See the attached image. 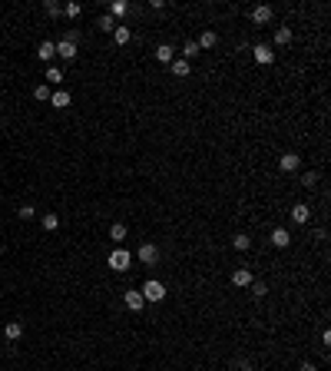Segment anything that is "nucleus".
<instances>
[{"instance_id":"obj_2","label":"nucleus","mask_w":331,"mask_h":371,"mask_svg":"<svg viewBox=\"0 0 331 371\" xmlns=\"http://www.w3.org/2000/svg\"><path fill=\"white\" fill-rule=\"evenodd\" d=\"M139 292H143L146 302H163V298H166V285H163V282H156V278L143 282V289H139Z\"/></svg>"},{"instance_id":"obj_1","label":"nucleus","mask_w":331,"mask_h":371,"mask_svg":"<svg viewBox=\"0 0 331 371\" xmlns=\"http://www.w3.org/2000/svg\"><path fill=\"white\" fill-rule=\"evenodd\" d=\"M109 269L113 272H129L133 269V255L126 249H113L109 252Z\"/></svg>"},{"instance_id":"obj_34","label":"nucleus","mask_w":331,"mask_h":371,"mask_svg":"<svg viewBox=\"0 0 331 371\" xmlns=\"http://www.w3.org/2000/svg\"><path fill=\"white\" fill-rule=\"evenodd\" d=\"M238 371H255V368H252V365H242V368H238Z\"/></svg>"},{"instance_id":"obj_30","label":"nucleus","mask_w":331,"mask_h":371,"mask_svg":"<svg viewBox=\"0 0 331 371\" xmlns=\"http://www.w3.org/2000/svg\"><path fill=\"white\" fill-rule=\"evenodd\" d=\"M265 292H269V289H265V282H252V295H255V298H262Z\"/></svg>"},{"instance_id":"obj_7","label":"nucleus","mask_w":331,"mask_h":371,"mask_svg":"<svg viewBox=\"0 0 331 371\" xmlns=\"http://www.w3.org/2000/svg\"><path fill=\"white\" fill-rule=\"evenodd\" d=\"M136 255H139V262L152 265V262H156V258H159V249L152 246V242H143V246H139V252H136Z\"/></svg>"},{"instance_id":"obj_22","label":"nucleus","mask_w":331,"mask_h":371,"mask_svg":"<svg viewBox=\"0 0 331 371\" xmlns=\"http://www.w3.org/2000/svg\"><path fill=\"white\" fill-rule=\"evenodd\" d=\"M275 43H278V47L292 43V27H278V30H275Z\"/></svg>"},{"instance_id":"obj_20","label":"nucleus","mask_w":331,"mask_h":371,"mask_svg":"<svg viewBox=\"0 0 331 371\" xmlns=\"http://www.w3.org/2000/svg\"><path fill=\"white\" fill-rule=\"evenodd\" d=\"M109 239L113 242H126V226H123V222H113V226H109Z\"/></svg>"},{"instance_id":"obj_16","label":"nucleus","mask_w":331,"mask_h":371,"mask_svg":"<svg viewBox=\"0 0 331 371\" xmlns=\"http://www.w3.org/2000/svg\"><path fill=\"white\" fill-rule=\"evenodd\" d=\"M113 40H116V43L119 47H126V43H129V40H133V30H129V27H116V30H113Z\"/></svg>"},{"instance_id":"obj_15","label":"nucleus","mask_w":331,"mask_h":371,"mask_svg":"<svg viewBox=\"0 0 331 371\" xmlns=\"http://www.w3.org/2000/svg\"><path fill=\"white\" fill-rule=\"evenodd\" d=\"M272 20V7H255V10H252V24H269Z\"/></svg>"},{"instance_id":"obj_6","label":"nucleus","mask_w":331,"mask_h":371,"mask_svg":"<svg viewBox=\"0 0 331 371\" xmlns=\"http://www.w3.org/2000/svg\"><path fill=\"white\" fill-rule=\"evenodd\" d=\"M298 166H301V156H298V152H285V156L278 159V169L281 172H295Z\"/></svg>"},{"instance_id":"obj_12","label":"nucleus","mask_w":331,"mask_h":371,"mask_svg":"<svg viewBox=\"0 0 331 371\" xmlns=\"http://www.w3.org/2000/svg\"><path fill=\"white\" fill-rule=\"evenodd\" d=\"M37 57L43 60V63H50V60L56 57V43H53V40H43V43L37 47Z\"/></svg>"},{"instance_id":"obj_18","label":"nucleus","mask_w":331,"mask_h":371,"mask_svg":"<svg viewBox=\"0 0 331 371\" xmlns=\"http://www.w3.org/2000/svg\"><path fill=\"white\" fill-rule=\"evenodd\" d=\"M40 226H43L47 232H56V229H60V215H56V212H47L43 219H40Z\"/></svg>"},{"instance_id":"obj_25","label":"nucleus","mask_w":331,"mask_h":371,"mask_svg":"<svg viewBox=\"0 0 331 371\" xmlns=\"http://www.w3.org/2000/svg\"><path fill=\"white\" fill-rule=\"evenodd\" d=\"M43 13H47V17H60V13H63V7L56 4V0H47V4H43Z\"/></svg>"},{"instance_id":"obj_33","label":"nucleus","mask_w":331,"mask_h":371,"mask_svg":"<svg viewBox=\"0 0 331 371\" xmlns=\"http://www.w3.org/2000/svg\"><path fill=\"white\" fill-rule=\"evenodd\" d=\"M298 371H318V368H315V365H312V361H305V365H301Z\"/></svg>"},{"instance_id":"obj_4","label":"nucleus","mask_w":331,"mask_h":371,"mask_svg":"<svg viewBox=\"0 0 331 371\" xmlns=\"http://www.w3.org/2000/svg\"><path fill=\"white\" fill-rule=\"evenodd\" d=\"M56 57H60V60H67V63H73V60H76V43L63 37L60 43H56Z\"/></svg>"},{"instance_id":"obj_11","label":"nucleus","mask_w":331,"mask_h":371,"mask_svg":"<svg viewBox=\"0 0 331 371\" xmlns=\"http://www.w3.org/2000/svg\"><path fill=\"white\" fill-rule=\"evenodd\" d=\"M255 278H252V269H235L232 272V285H238V289H245V285H252Z\"/></svg>"},{"instance_id":"obj_29","label":"nucleus","mask_w":331,"mask_h":371,"mask_svg":"<svg viewBox=\"0 0 331 371\" xmlns=\"http://www.w3.org/2000/svg\"><path fill=\"white\" fill-rule=\"evenodd\" d=\"M33 96H37V100H50V86H47V83H40V86L33 90Z\"/></svg>"},{"instance_id":"obj_28","label":"nucleus","mask_w":331,"mask_h":371,"mask_svg":"<svg viewBox=\"0 0 331 371\" xmlns=\"http://www.w3.org/2000/svg\"><path fill=\"white\" fill-rule=\"evenodd\" d=\"M100 30H106V33L116 30V24H113V17H109V13H103V17H100Z\"/></svg>"},{"instance_id":"obj_3","label":"nucleus","mask_w":331,"mask_h":371,"mask_svg":"<svg viewBox=\"0 0 331 371\" xmlns=\"http://www.w3.org/2000/svg\"><path fill=\"white\" fill-rule=\"evenodd\" d=\"M252 57H255V63L269 67V63H275V50H272L269 43H255V47H252Z\"/></svg>"},{"instance_id":"obj_14","label":"nucleus","mask_w":331,"mask_h":371,"mask_svg":"<svg viewBox=\"0 0 331 371\" xmlns=\"http://www.w3.org/2000/svg\"><path fill=\"white\" fill-rule=\"evenodd\" d=\"M50 106L53 110H67L70 106V93H67V90H56V93H50Z\"/></svg>"},{"instance_id":"obj_23","label":"nucleus","mask_w":331,"mask_h":371,"mask_svg":"<svg viewBox=\"0 0 331 371\" xmlns=\"http://www.w3.org/2000/svg\"><path fill=\"white\" fill-rule=\"evenodd\" d=\"M126 13H129V4H126V0H116V4L109 7V17H126Z\"/></svg>"},{"instance_id":"obj_17","label":"nucleus","mask_w":331,"mask_h":371,"mask_svg":"<svg viewBox=\"0 0 331 371\" xmlns=\"http://www.w3.org/2000/svg\"><path fill=\"white\" fill-rule=\"evenodd\" d=\"M169 67H172V73H175V76H189V73H192V67H189V60H182V57H175L172 63H169Z\"/></svg>"},{"instance_id":"obj_31","label":"nucleus","mask_w":331,"mask_h":371,"mask_svg":"<svg viewBox=\"0 0 331 371\" xmlns=\"http://www.w3.org/2000/svg\"><path fill=\"white\" fill-rule=\"evenodd\" d=\"M33 215H37V209H33V206H20V219H33Z\"/></svg>"},{"instance_id":"obj_26","label":"nucleus","mask_w":331,"mask_h":371,"mask_svg":"<svg viewBox=\"0 0 331 371\" xmlns=\"http://www.w3.org/2000/svg\"><path fill=\"white\" fill-rule=\"evenodd\" d=\"M47 83H63V70L60 67H47Z\"/></svg>"},{"instance_id":"obj_24","label":"nucleus","mask_w":331,"mask_h":371,"mask_svg":"<svg viewBox=\"0 0 331 371\" xmlns=\"http://www.w3.org/2000/svg\"><path fill=\"white\" fill-rule=\"evenodd\" d=\"M63 13H67L70 20H76V17H80V13H83V4H73V0H70V4L63 7Z\"/></svg>"},{"instance_id":"obj_9","label":"nucleus","mask_w":331,"mask_h":371,"mask_svg":"<svg viewBox=\"0 0 331 371\" xmlns=\"http://www.w3.org/2000/svg\"><path fill=\"white\" fill-rule=\"evenodd\" d=\"M292 219L298 222V226H305V222L312 219V209H308L305 202H295V206H292Z\"/></svg>"},{"instance_id":"obj_10","label":"nucleus","mask_w":331,"mask_h":371,"mask_svg":"<svg viewBox=\"0 0 331 371\" xmlns=\"http://www.w3.org/2000/svg\"><path fill=\"white\" fill-rule=\"evenodd\" d=\"M272 246H275V249H288V246H292L288 229H272Z\"/></svg>"},{"instance_id":"obj_27","label":"nucleus","mask_w":331,"mask_h":371,"mask_svg":"<svg viewBox=\"0 0 331 371\" xmlns=\"http://www.w3.org/2000/svg\"><path fill=\"white\" fill-rule=\"evenodd\" d=\"M232 246H235L238 252H249V246H252V239H249V235H235V239H232Z\"/></svg>"},{"instance_id":"obj_8","label":"nucleus","mask_w":331,"mask_h":371,"mask_svg":"<svg viewBox=\"0 0 331 371\" xmlns=\"http://www.w3.org/2000/svg\"><path fill=\"white\" fill-rule=\"evenodd\" d=\"M195 43H199V50H212V47L219 43V33H215V30H202Z\"/></svg>"},{"instance_id":"obj_5","label":"nucleus","mask_w":331,"mask_h":371,"mask_svg":"<svg viewBox=\"0 0 331 371\" xmlns=\"http://www.w3.org/2000/svg\"><path fill=\"white\" fill-rule=\"evenodd\" d=\"M143 305H146L143 292H139V289H126V309H129V312H139Z\"/></svg>"},{"instance_id":"obj_21","label":"nucleus","mask_w":331,"mask_h":371,"mask_svg":"<svg viewBox=\"0 0 331 371\" xmlns=\"http://www.w3.org/2000/svg\"><path fill=\"white\" fill-rule=\"evenodd\" d=\"M199 43H195V40H189V43L186 47H182V60H195V57H199Z\"/></svg>"},{"instance_id":"obj_19","label":"nucleus","mask_w":331,"mask_h":371,"mask_svg":"<svg viewBox=\"0 0 331 371\" xmlns=\"http://www.w3.org/2000/svg\"><path fill=\"white\" fill-rule=\"evenodd\" d=\"M4 335H7V338H10V341H17V338H20V335H24V325H20V321H7V328H4Z\"/></svg>"},{"instance_id":"obj_13","label":"nucleus","mask_w":331,"mask_h":371,"mask_svg":"<svg viewBox=\"0 0 331 371\" xmlns=\"http://www.w3.org/2000/svg\"><path fill=\"white\" fill-rule=\"evenodd\" d=\"M156 60H159V63H172V60H175V47H172V43H159V47H156Z\"/></svg>"},{"instance_id":"obj_32","label":"nucleus","mask_w":331,"mask_h":371,"mask_svg":"<svg viewBox=\"0 0 331 371\" xmlns=\"http://www.w3.org/2000/svg\"><path fill=\"white\" fill-rule=\"evenodd\" d=\"M315 183H318V176H315V172H305V176H301V186H308V189H312Z\"/></svg>"}]
</instances>
